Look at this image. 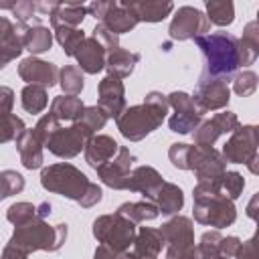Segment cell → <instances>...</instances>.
I'll return each mask as SVG.
<instances>
[{"label":"cell","instance_id":"e0dca14e","mask_svg":"<svg viewBox=\"0 0 259 259\" xmlns=\"http://www.w3.org/2000/svg\"><path fill=\"white\" fill-rule=\"evenodd\" d=\"M162 184H164V178H162V174L156 168H152V166H138V168H132L127 184H125V190L140 192L144 196V200L152 202Z\"/></svg>","mask_w":259,"mask_h":259},{"label":"cell","instance_id":"f6af8a7d","mask_svg":"<svg viewBox=\"0 0 259 259\" xmlns=\"http://www.w3.org/2000/svg\"><path fill=\"white\" fill-rule=\"evenodd\" d=\"M168 158H170V162H172L174 168H178V170H188L190 144H182V142L172 144L170 150H168Z\"/></svg>","mask_w":259,"mask_h":259},{"label":"cell","instance_id":"8d00e7d4","mask_svg":"<svg viewBox=\"0 0 259 259\" xmlns=\"http://www.w3.org/2000/svg\"><path fill=\"white\" fill-rule=\"evenodd\" d=\"M24 190V176L16 170H2L0 172V200L14 196Z\"/></svg>","mask_w":259,"mask_h":259},{"label":"cell","instance_id":"4dcf8cb0","mask_svg":"<svg viewBox=\"0 0 259 259\" xmlns=\"http://www.w3.org/2000/svg\"><path fill=\"white\" fill-rule=\"evenodd\" d=\"M117 214L125 217L127 221H132L134 225L138 223H146V221H154L160 212H158V206L150 200H138V202H123L119 204V208L115 210Z\"/></svg>","mask_w":259,"mask_h":259},{"label":"cell","instance_id":"e575fe53","mask_svg":"<svg viewBox=\"0 0 259 259\" xmlns=\"http://www.w3.org/2000/svg\"><path fill=\"white\" fill-rule=\"evenodd\" d=\"M59 85L63 89V95H75L77 97L85 85L81 69L75 65H65L63 69H59Z\"/></svg>","mask_w":259,"mask_h":259},{"label":"cell","instance_id":"9f6ffc18","mask_svg":"<svg viewBox=\"0 0 259 259\" xmlns=\"http://www.w3.org/2000/svg\"><path fill=\"white\" fill-rule=\"evenodd\" d=\"M51 208H53V206H51V202H47V200L40 202V204H36V217H38V219H47V217L51 214Z\"/></svg>","mask_w":259,"mask_h":259},{"label":"cell","instance_id":"7402d4cb","mask_svg":"<svg viewBox=\"0 0 259 259\" xmlns=\"http://www.w3.org/2000/svg\"><path fill=\"white\" fill-rule=\"evenodd\" d=\"M22 40L16 32V24L6 16H0V69H4L10 61L20 57Z\"/></svg>","mask_w":259,"mask_h":259},{"label":"cell","instance_id":"680465c9","mask_svg":"<svg viewBox=\"0 0 259 259\" xmlns=\"http://www.w3.org/2000/svg\"><path fill=\"white\" fill-rule=\"evenodd\" d=\"M16 2H0V8H6V10H12Z\"/></svg>","mask_w":259,"mask_h":259},{"label":"cell","instance_id":"ffe728a7","mask_svg":"<svg viewBox=\"0 0 259 259\" xmlns=\"http://www.w3.org/2000/svg\"><path fill=\"white\" fill-rule=\"evenodd\" d=\"M119 150V144L111 138V136H103V134H95L91 136V140L85 144V162L97 170L99 166H103L105 162H109Z\"/></svg>","mask_w":259,"mask_h":259},{"label":"cell","instance_id":"7bdbcfd3","mask_svg":"<svg viewBox=\"0 0 259 259\" xmlns=\"http://www.w3.org/2000/svg\"><path fill=\"white\" fill-rule=\"evenodd\" d=\"M233 91L239 97H249L257 91V73L255 71H241L233 79Z\"/></svg>","mask_w":259,"mask_h":259},{"label":"cell","instance_id":"d590c367","mask_svg":"<svg viewBox=\"0 0 259 259\" xmlns=\"http://www.w3.org/2000/svg\"><path fill=\"white\" fill-rule=\"evenodd\" d=\"M6 219L14 227H22V225L30 223L32 219H38L36 217V204H32V202H14L6 208Z\"/></svg>","mask_w":259,"mask_h":259},{"label":"cell","instance_id":"52a82bcc","mask_svg":"<svg viewBox=\"0 0 259 259\" xmlns=\"http://www.w3.org/2000/svg\"><path fill=\"white\" fill-rule=\"evenodd\" d=\"M166 247V259H198L194 245V227L188 217L176 214L160 227Z\"/></svg>","mask_w":259,"mask_h":259},{"label":"cell","instance_id":"681fc988","mask_svg":"<svg viewBox=\"0 0 259 259\" xmlns=\"http://www.w3.org/2000/svg\"><path fill=\"white\" fill-rule=\"evenodd\" d=\"M14 107V91L6 85H0V115L12 113Z\"/></svg>","mask_w":259,"mask_h":259},{"label":"cell","instance_id":"d4e9b609","mask_svg":"<svg viewBox=\"0 0 259 259\" xmlns=\"http://www.w3.org/2000/svg\"><path fill=\"white\" fill-rule=\"evenodd\" d=\"M140 63V53H132L127 49H115L105 55V69L107 75H115L119 79H125L134 73V67Z\"/></svg>","mask_w":259,"mask_h":259},{"label":"cell","instance_id":"30bf717a","mask_svg":"<svg viewBox=\"0 0 259 259\" xmlns=\"http://www.w3.org/2000/svg\"><path fill=\"white\" fill-rule=\"evenodd\" d=\"M188 170L194 172L198 182H221V176L227 172V162L217 148H202L190 144Z\"/></svg>","mask_w":259,"mask_h":259},{"label":"cell","instance_id":"8fae6325","mask_svg":"<svg viewBox=\"0 0 259 259\" xmlns=\"http://www.w3.org/2000/svg\"><path fill=\"white\" fill-rule=\"evenodd\" d=\"M210 30V22L204 12H200L194 6H180L170 22V38L172 40H194L198 36H204Z\"/></svg>","mask_w":259,"mask_h":259},{"label":"cell","instance_id":"836d02e7","mask_svg":"<svg viewBox=\"0 0 259 259\" xmlns=\"http://www.w3.org/2000/svg\"><path fill=\"white\" fill-rule=\"evenodd\" d=\"M55 38L57 42L61 45L63 53L67 57H75V53L79 51L81 42L87 38L83 28H71V26H61V28H55Z\"/></svg>","mask_w":259,"mask_h":259},{"label":"cell","instance_id":"816d5d0a","mask_svg":"<svg viewBox=\"0 0 259 259\" xmlns=\"http://www.w3.org/2000/svg\"><path fill=\"white\" fill-rule=\"evenodd\" d=\"M59 4L61 2H57V0H40V2H34V10L42 16H53L55 10L59 8Z\"/></svg>","mask_w":259,"mask_h":259},{"label":"cell","instance_id":"3957f363","mask_svg":"<svg viewBox=\"0 0 259 259\" xmlns=\"http://www.w3.org/2000/svg\"><path fill=\"white\" fill-rule=\"evenodd\" d=\"M168 109L170 105H168L166 95L160 91H150L140 105L125 107L123 113L115 119V123H117L119 134L125 140L140 142L162 125Z\"/></svg>","mask_w":259,"mask_h":259},{"label":"cell","instance_id":"4fadbf2b","mask_svg":"<svg viewBox=\"0 0 259 259\" xmlns=\"http://www.w3.org/2000/svg\"><path fill=\"white\" fill-rule=\"evenodd\" d=\"M239 117L237 113L225 109L221 113H214L210 119H202L196 130L192 132V138H194V144L196 146H202V148H212L214 142L223 136V134H233L237 127H239Z\"/></svg>","mask_w":259,"mask_h":259},{"label":"cell","instance_id":"7dc6e473","mask_svg":"<svg viewBox=\"0 0 259 259\" xmlns=\"http://www.w3.org/2000/svg\"><path fill=\"white\" fill-rule=\"evenodd\" d=\"M103 49H105V53H111V51H115V49H119V36L117 34H113L107 26H103L101 22L99 24H95V28H93V34H91Z\"/></svg>","mask_w":259,"mask_h":259},{"label":"cell","instance_id":"44dd1931","mask_svg":"<svg viewBox=\"0 0 259 259\" xmlns=\"http://www.w3.org/2000/svg\"><path fill=\"white\" fill-rule=\"evenodd\" d=\"M105 49L93 38V36H87L79 51L75 53V59H77V65L81 69V73H87V75H97L99 71L105 69Z\"/></svg>","mask_w":259,"mask_h":259},{"label":"cell","instance_id":"8992f818","mask_svg":"<svg viewBox=\"0 0 259 259\" xmlns=\"http://www.w3.org/2000/svg\"><path fill=\"white\" fill-rule=\"evenodd\" d=\"M136 233V225L117 212L101 214L93 221V237L97 239V243L113 249L115 253L127 251L134 245Z\"/></svg>","mask_w":259,"mask_h":259},{"label":"cell","instance_id":"2e32d148","mask_svg":"<svg viewBox=\"0 0 259 259\" xmlns=\"http://www.w3.org/2000/svg\"><path fill=\"white\" fill-rule=\"evenodd\" d=\"M18 77L26 81V85H40L51 89L59 83V67L38 57H26L18 65Z\"/></svg>","mask_w":259,"mask_h":259},{"label":"cell","instance_id":"f35d334b","mask_svg":"<svg viewBox=\"0 0 259 259\" xmlns=\"http://www.w3.org/2000/svg\"><path fill=\"white\" fill-rule=\"evenodd\" d=\"M200 121H202V115H198V113H178V111H174L172 117L168 119V127L174 134H192Z\"/></svg>","mask_w":259,"mask_h":259},{"label":"cell","instance_id":"ab89813d","mask_svg":"<svg viewBox=\"0 0 259 259\" xmlns=\"http://www.w3.org/2000/svg\"><path fill=\"white\" fill-rule=\"evenodd\" d=\"M223 235L221 231H206L200 237V243L196 245V253L198 259H219V243H221Z\"/></svg>","mask_w":259,"mask_h":259},{"label":"cell","instance_id":"4316f807","mask_svg":"<svg viewBox=\"0 0 259 259\" xmlns=\"http://www.w3.org/2000/svg\"><path fill=\"white\" fill-rule=\"evenodd\" d=\"M87 16V6L81 2H61L59 8L55 10V14L51 16V26L61 28V26H71V28H79L81 22Z\"/></svg>","mask_w":259,"mask_h":259},{"label":"cell","instance_id":"7a4b0ae2","mask_svg":"<svg viewBox=\"0 0 259 259\" xmlns=\"http://www.w3.org/2000/svg\"><path fill=\"white\" fill-rule=\"evenodd\" d=\"M196 47L204 57V69L200 79H223L227 81L241 67L239 38L229 32H210L194 38Z\"/></svg>","mask_w":259,"mask_h":259},{"label":"cell","instance_id":"6da1fadb","mask_svg":"<svg viewBox=\"0 0 259 259\" xmlns=\"http://www.w3.org/2000/svg\"><path fill=\"white\" fill-rule=\"evenodd\" d=\"M40 186L53 194L75 200L81 208L95 206L103 196L101 186L91 182L77 166H73L69 162H57V164L42 168Z\"/></svg>","mask_w":259,"mask_h":259},{"label":"cell","instance_id":"db71d44e","mask_svg":"<svg viewBox=\"0 0 259 259\" xmlns=\"http://www.w3.org/2000/svg\"><path fill=\"white\" fill-rule=\"evenodd\" d=\"M117 255H119V253H115L113 249H109V247H105V245H99V247L95 249V253H93V259H117Z\"/></svg>","mask_w":259,"mask_h":259},{"label":"cell","instance_id":"f5cc1de1","mask_svg":"<svg viewBox=\"0 0 259 259\" xmlns=\"http://www.w3.org/2000/svg\"><path fill=\"white\" fill-rule=\"evenodd\" d=\"M26 257L28 255L24 251H20L18 247H12V245H6L2 255H0V259H26Z\"/></svg>","mask_w":259,"mask_h":259},{"label":"cell","instance_id":"60d3db41","mask_svg":"<svg viewBox=\"0 0 259 259\" xmlns=\"http://www.w3.org/2000/svg\"><path fill=\"white\" fill-rule=\"evenodd\" d=\"M219 186H221V192H223L229 200H237V198L241 196L243 188H245V178H243L239 172L231 170V172H225V174L221 176Z\"/></svg>","mask_w":259,"mask_h":259},{"label":"cell","instance_id":"f907efd6","mask_svg":"<svg viewBox=\"0 0 259 259\" xmlns=\"http://www.w3.org/2000/svg\"><path fill=\"white\" fill-rule=\"evenodd\" d=\"M255 241H257L255 235L251 239L243 241L239 251H237V255H235V259H257V243Z\"/></svg>","mask_w":259,"mask_h":259},{"label":"cell","instance_id":"cb8c5ba5","mask_svg":"<svg viewBox=\"0 0 259 259\" xmlns=\"http://www.w3.org/2000/svg\"><path fill=\"white\" fill-rule=\"evenodd\" d=\"M127 6L136 14L138 22H162L174 10V4L168 0H140L127 2Z\"/></svg>","mask_w":259,"mask_h":259},{"label":"cell","instance_id":"5b68a950","mask_svg":"<svg viewBox=\"0 0 259 259\" xmlns=\"http://www.w3.org/2000/svg\"><path fill=\"white\" fill-rule=\"evenodd\" d=\"M67 225H49L45 219H32L22 227H14V233L8 245L18 247L20 251L34 253V251H59L67 241Z\"/></svg>","mask_w":259,"mask_h":259},{"label":"cell","instance_id":"9c48e42d","mask_svg":"<svg viewBox=\"0 0 259 259\" xmlns=\"http://www.w3.org/2000/svg\"><path fill=\"white\" fill-rule=\"evenodd\" d=\"M91 136H95L93 132H89L85 125L81 123H71L67 127H57L53 132V136L47 142V148L51 154H55L57 158L69 160L81 154V150H85V144L91 140Z\"/></svg>","mask_w":259,"mask_h":259},{"label":"cell","instance_id":"bcb514c9","mask_svg":"<svg viewBox=\"0 0 259 259\" xmlns=\"http://www.w3.org/2000/svg\"><path fill=\"white\" fill-rule=\"evenodd\" d=\"M10 12L16 16V20L20 24H28V26H30V22L38 24V16H34L36 10H34V2L32 0H18Z\"/></svg>","mask_w":259,"mask_h":259},{"label":"cell","instance_id":"ee69618b","mask_svg":"<svg viewBox=\"0 0 259 259\" xmlns=\"http://www.w3.org/2000/svg\"><path fill=\"white\" fill-rule=\"evenodd\" d=\"M59 127V121L51 115V113H45L38 121H36V125L32 127V134L36 136V140L42 144V148H47V142H49V138L53 136V132Z\"/></svg>","mask_w":259,"mask_h":259},{"label":"cell","instance_id":"11a10c76","mask_svg":"<svg viewBox=\"0 0 259 259\" xmlns=\"http://www.w3.org/2000/svg\"><path fill=\"white\" fill-rule=\"evenodd\" d=\"M257 200H259V194L255 192L253 198H251V202H249V206H247V217L253 219V221H257Z\"/></svg>","mask_w":259,"mask_h":259},{"label":"cell","instance_id":"ac0fdd59","mask_svg":"<svg viewBox=\"0 0 259 259\" xmlns=\"http://www.w3.org/2000/svg\"><path fill=\"white\" fill-rule=\"evenodd\" d=\"M99 20H101L103 26H107L117 36L123 34V32H130L138 24V18L130 10L127 2H115V0L105 4V12H103V16Z\"/></svg>","mask_w":259,"mask_h":259},{"label":"cell","instance_id":"484cf974","mask_svg":"<svg viewBox=\"0 0 259 259\" xmlns=\"http://www.w3.org/2000/svg\"><path fill=\"white\" fill-rule=\"evenodd\" d=\"M136 253L144 255V257H152V259H158L162 249H164V237L160 233V229H152V227H142L138 233H136V239H134V245H132Z\"/></svg>","mask_w":259,"mask_h":259},{"label":"cell","instance_id":"6f0895ef","mask_svg":"<svg viewBox=\"0 0 259 259\" xmlns=\"http://www.w3.org/2000/svg\"><path fill=\"white\" fill-rule=\"evenodd\" d=\"M117 259H152V257H144V255H140V253H136V251H123V253H119L117 255Z\"/></svg>","mask_w":259,"mask_h":259},{"label":"cell","instance_id":"d6986e66","mask_svg":"<svg viewBox=\"0 0 259 259\" xmlns=\"http://www.w3.org/2000/svg\"><path fill=\"white\" fill-rule=\"evenodd\" d=\"M16 32L22 40V49L30 53V57L34 55H42L47 51H51L53 47V32L42 26V24H20L16 22Z\"/></svg>","mask_w":259,"mask_h":259},{"label":"cell","instance_id":"f1b7e54d","mask_svg":"<svg viewBox=\"0 0 259 259\" xmlns=\"http://www.w3.org/2000/svg\"><path fill=\"white\" fill-rule=\"evenodd\" d=\"M83 101L81 97H75V95H57L51 103V115L57 119V121H77L81 111H83Z\"/></svg>","mask_w":259,"mask_h":259},{"label":"cell","instance_id":"74e56055","mask_svg":"<svg viewBox=\"0 0 259 259\" xmlns=\"http://www.w3.org/2000/svg\"><path fill=\"white\" fill-rule=\"evenodd\" d=\"M26 130L24 121L14 115V113H6V115H0V144H6V142H16V138Z\"/></svg>","mask_w":259,"mask_h":259},{"label":"cell","instance_id":"b9f144b4","mask_svg":"<svg viewBox=\"0 0 259 259\" xmlns=\"http://www.w3.org/2000/svg\"><path fill=\"white\" fill-rule=\"evenodd\" d=\"M77 123L85 125L89 132L95 134V132L103 130V125L107 123V115L97 105H85L83 111H81V115H79V119H77Z\"/></svg>","mask_w":259,"mask_h":259},{"label":"cell","instance_id":"d6a6232c","mask_svg":"<svg viewBox=\"0 0 259 259\" xmlns=\"http://www.w3.org/2000/svg\"><path fill=\"white\" fill-rule=\"evenodd\" d=\"M20 103H22L24 111L40 113V111H45V107L49 103V93L40 85H24V89L20 93Z\"/></svg>","mask_w":259,"mask_h":259},{"label":"cell","instance_id":"5bb4252c","mask_svg":"<svg viewBox=\"0 0 259 259\" xmlns=\"http://www.w3.org/2000/svg\"><path fill=\"white\" fill-rule=\"evenodd\" d=\"M134 154L125 148V146H119L117 154L105 162L103 166H99L95 172L99 176V180L113 188V190H125V184H127V178H130V172H132V164H134Z\"/></svg>","mask_w":259,"mask_h":259},{"label":"cell","instance_id":"f546056e","mask_svg":"<svg viewBox=\"0 0 259 259\" xmlns=\"http://www.w3.org/2000/svg\"><path fill=\"white\" fill-rule=\"evenodd\" d=\"M239 55H241V67L253 65L259 57V24L257 20H251L243 28V36L239 38Z\"/></svg>","mask_w":259,"mask_h":259},{"label":"cell","instance_id":"9a60e30c","mask_svg":"<svg viewBox=\"0 0 259 259\" xmlns=\"http://www.w3.org/2000/svg\"><path fill=\"white\" fill-rule=\"evenodd\" d=\"M97 107L109 117L117 119L123 109L127 107L125 105V87H123V81L115 75H105L101 81H99V87H97Z\"/></svg>","mask_w":259,"mask_h":259},{"label":"cell","instance_id":"c3c4849f","mask_svg":"<svg viewBox=\"0 0 259 259\" xmlns=\"http://www.w3.org/2000/svg\"><path fill=\"white\" fill-rule=\"evenodd\" d=\"M241 239L235 237V235H229V237H223L221 243H219V257L221 259H235L239 247H241Z\"/></svg>","mask_w":259,"mask_h":259},{"label":"cell","instance_id":"7c38bea8","mask_svg":"<svg viewBox=\"0 0 259 259\" xmlns=\"http://www.w3.org/2000/svg\"><path fill=\"white\" fill-rule=\"evenodd\" d=\"M198 113L225 109L231 101V87L223 79H200L194 95H190Z\"/></svg>","mask_w":259,"mask_h":259},{"label":"cell","instance_id":"ba28073f","mask_svg":"<svg viewBox=\"0 0 259 259\" xmlns=\"http://www.w3.org/2000/svg\"><path fill=\"white\" fill-rule=\"evenodd\" d=\"M221 154L225 162L245 164L253 174H257V127L239 125L223 146Z\"/></svg>","mask_w":259,"mask_h":259},{"label":"cell","instance_id":"603a6c76","mask_svg":"<svg viewBox=\"0 0 259 259\" xmlns=\"http://www.w3.org/2000/svg\"><path fill=\"white\" fill-rule=\"evenodd\" d=\"M16 150L20 154V162L26 170H36L42 166L45 156H42V144L36 140L32 130H24L16 138Z\"/></svg>","mask_w":259,"mask_h":259},{"label":"cell","instance_id":"1f68e13d","mask_svg":"<svg viewBox=\"0 0 259 259\" xmlns=\"http://www.w3.org/2000/svg\"><path fill=\"white\" fill-rule=\"evenodd\" d=\"M206 18L210 24L229 26L235 20V6L231 0H206Z\"/></svg>","mask_w":259,"mask_h":259},{"label":"cell","instance_id":"83f0119b","mask_svg":"<svg viewBox=\"0 0 259 259\" xmlns=\"http://www.w3.org/2000/svg\"><path fill=\"white\" fill-rule=\"evenodd\" d=\"M152 202L158 206V212L176 214L184 206V192H182V188L178 184H172V182L164 180V184L160 186V190L156 192Z\"/></svg>","mask_w":259,"mask_h":259},{"label":"cell","instance_id":"277c9868","mask_svg":"<svg viewBox=\"0 0 259 259\" xmlns=\"http://www.w3.org/2000/svg\"><path fill=\"white\" fill-rule=\"evenodd\" d=\"M192 196V214L196 223L204 227H214L219 231L231 227L237 221V208L233 200H229L221 192L219 182H196Z\"/></svg>","mask_w":259,"mask_h":259}]
</instances>
